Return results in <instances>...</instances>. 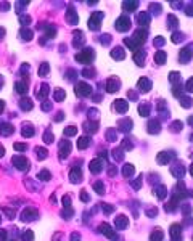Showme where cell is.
I'll return each instance as SVG.
<instances>
[{
    "mask_svg": "<svg viewBox=\"0 0 193 241\" xmlns=\"http://www.w3.org/2000/svg\"><path fill=\"white\" fill-rule=\"evenodd\" d=\"M164 43H166V40H164L162 37H156V39L153 40V45H154V47H158V48H159V47H162Z\"/></svg>",
    "mask_w": 193,
    "mask_h": 241,
    "instance_id": "36",
    "label": "cell"
},
{
    "mask_svg": "<svg viewBox=\"0 0 193 241\" xmlns=\"http://www.w3.org/2000/svg\"><path fill=\"white\" fill-rule=\"evenodd\" d=\"M191 105H193V100H191V98H188V97H187V98H185V97H182V106H183V108H190Z\"/></svg>",
    "mask_w": 193,
    "mask_h": 241,
    "instance_id": "34",
    "label": "cell"
},
{
    "mask_svg": "<svg viewBox=\"0 0 193 241\" xmlns=\"http://www.w3.org/2000/svg\"><path fill=\"white\" fill-rule=\"evenodd\" d=\"M66 21L69 24H73V26H76L77 23H79V16H77V13L74 11V8H69V10L66 11Z\"/></svg>",
    "mask_w": 193,
    "mask_h": 241,
    "instance_id": "12",
    "label": "cell"
},
{
    "mask_svg": "<svg viewBox=\"0 0 193 241\" xmlns=\"http://www.w3.org/2000/svg\"><path fill=\"white\" fill-rule=\"evenodd\" d=\"M48 93H50V87H48L47 84H42V85H40V92L37 93V97H39V98H44V97H47Z\"/></svg>",
    "mask_w": 193,
    "mask_h": 241,
    "instance_id": "24",
    "label": "cell"
},
{
    "mask_svg": "<svg viewBox=\"0 0 193 241\" xmlns=\"http://www.w3.org/2000/svg\"><path fill=\"white\" fill-rule=\"evenodd\" d=\"M119 89H121V79L116 77V76H110L108 80H106V92L114 93V92H118Z\"/></svg>",
    "mask_w": 193,
    "mask_h": 241,
    "instance_id": "4",
    "label": "cell"
},
{
    "mask_svg": "<svg viewBox=\"0 0 193 241\" xmlns=\"http://www.w3.org/2000/svg\"><path fill=\"white\" fill-rule=\"evenodd\" d=\"M171 7H172V8H182V7H183V3H182V2H176V3H174V2H172V3H171Z\"/></svg>",
    "mask_w": 193,
    "mask_h": 241,
    "instance_id": "42",
    "label": "cell"
},
{
    "mask_svg": "<svg viewBox=\"0 0 193 241\" xmlns=\"http://www.w3.org/2000/svg\"><path fill=\"white\" fill-rule=\"evenodd\" d=\"M55 100L56 101H63L64 100V97H66V92L63 90V89H58V90H55Z\"/></svg>",
    "mask_w": 193,
    "mask_h": 241,
    "instance_id": "25",
    "label": "cell"
},
{
    "mask_svg": "<svg viewBox=\"0 0 193 241\" xmlns=\"http://www.w3.org/2000/svg\"><path fill=\"white\" fill-rule=\"evenodd\" d=\"M2 109H3V100H0V113H2Z\"/></svg>",
    "mask_w": 193,
    "mask_h": 241,
    "instance_id": "46",
    "label": "cell"
},
{
    "mask_svg": "<svg viewBox=\"0 0 193 241\" xmlns=\"http://www.w3.org/2000/svg\"><path fill=\"white\" fill-rule=\"evenodd\" d=\"M48 72H50V64H48V63H42L40 68H39V76L44 77V76H47Z\"/></svg>",
    "mask_w": 193,
    "mask_h": 241,
    "instance_id": "23",
    "label": "cell"
},
{
    "mask_svg": "<svg viewBox=\"0 0 193 241\" xmlns=\"http://www.w3.org/2000/svg\"><path fill=\"white\" fill-rule=\"evenodd\" d=\"M82 76L84 77H93L95 76V69L93 68H84L82 69Z\"/></svg>",
    "mask_w": 193,
    "mask_h": 241,
    "instance_id": "32",
    "label": "cell"
},
{
    "mask_svg": "<svg viewBox=\"0 0 193 241\" xmlns=\"http://www.w3.org/2000/svg\"><path fill=\"white\" fill-rule=\"evenodd\" d=\"M93 57H95V53L92 48H84L81 53L76 55V61H79L82 64H90L93 61Z\"/></svg>",
    "mask_w": 193,
    "mask_h": 241,
    "instance_id": "1",
    "label": "cell"
},
{
    "mask_svg": "<svg viewBox=\"0 0 193 241\" xmlns=\"http://www.w3.org/2000/svg\"><path fill=\"white\" fill-rule=\"evenodd\" d=\"M147 37H148V29H147V27H140V29H137V31L134 32L132 39L137 42L139 45H142L145 40H147Z\"/></svg>",
    "mask_w": 193,
    "mask_h": 241,
    "instance_id": "7",
    "label": "cell"
},
{
    "mask_svg": "<svg viewBox=\"0 0 193 241\" xmlns=\"http://www.w3.org/2000/svg\"><path fill=\"white\" fill-rule=\"evenodd\" d=\"M166 58H167V55H166V52H162V50H158L156 53H154V61H156L158 64H164V63H166Z\"/></svg>",
    "mask_w": 193,
    "mask_h": 241,
    "instance_id": "19",
    "label": "cell"
},
{
    "mask_svg": "<svg viewBox=\"0 0 193 241\" xmlns=\"http://www.w3.org/2000/svg\"><path fill=\"white\" fill-rule=\"evenodd\" d=\"M50 108H52V105H50V103H48V101H45V103H42V109L48 111V109H50Z\"/></svg>",
    "mask_w": 193,
    "mask_h": 241,
    "instance_id": "43",
    "label": "cell"
},
{
    "mask_svg": "<svg viewBox=\"0 0 193 241\" xmlns=\"http://www.w3.org/2000/svg\"><path fill=\"white\" fill-rule=\"evenodd\" d=\"M127 95H129V98H130V100H137V98H139V95L135 93L134 90H129V93H127Z\"/></svg>",
    "mask_w": 193,
    "mask_h": 241,
    "instance_id": "41",
    "label": "cell"
},
{
    "mask_svg": "<svg viewBox=\"0 0 193 241\" xmlns=\"http://www.w3.org/2000/svg\"><path fill=\"white\" fill-rule=\"evenodd\" d=\"M42 29H44L45 37H55V34H56L55 26H50V24H45V27H42Z\"/></svg>",
    "mask_w": 193,
    "mask_h": 241,
    "instance_id": "22",
    "label": "cell"
},
{
    "mask_svg": "<svg viewBox=\"0 0 193 241\" xmlns=\"http://www.w3.org/2000/svg\"><path fill=\"white\" fill-rule=\"evenodd\" d=\"M148 10H150L153 15H159V11L162 10V8H161V5H159V3H150Z\"/></svg>",
    "mask_w": 193,
    "mask_h": 241,
    "instance_id": "28",
    "label": "cell"
},
{
    "mask_svg": "<svg viewBox=\"0 0 193 241\" xmlns=\"http://www.w3.org/2000/svg\"><path fill=\"white\" fill-rule=\"evenodd\" d=\"M74 39H73V47H76V48H81L82 45L85 43V35H84V32L82 31H74Z\"/></svg>",
    "mask_w": 193,
    "mask_h": 241,
    "instance_id": "8",
    "label": "cell"
},
{
    "mask_svg": "<svg viewBox=\"0 0 193 241\" xmlns=\"http://www.w3.org/2000/svg\"><path fill=\"white\" fill-rule=\"evenodd\" d=\"M150 21H151V16H150L148 11H140V13L137 15V23L142 24L143 27H145V26H148Z\"/></svg>",
    "mask_w": 193,
    "mask_h": 241,
    "instance_id": "11",
    "label": "cell"
},
{
    "mask_svg": "<svg viewBox=\"0 0 193 241\" xmlns=\"http://www.w3.org/2000/svg\"><path fill=\"white\" fill-rule=\"evenodd\" d=\"M19 105H21V108L23 109H31L32 108V100H29V98H24V100H21V101H19Z\"/></svg>",
    "mask_w": 193,
    "mask_h": 241,
    "instance_id": "27",
    "label": "cell"
},
{
    "mask_svg": "<svg viewBox=\"0 0 193 241\" xmlns=\"http://www.w3.org/2000/svg\"><path fill=\"white\" fill-rule=\"evenodd\" d=\"M19 37H23V40H31L34 37V32H32V29H29V27H21V29H19Z\"/></svg>",
    "mask_w": 193,
    "mask_h": 241,
    "instance_id": "14",
    "label": "cell"
},
{
    "mask_svg": "<svg viewBox=\"0 0 193 241\" xmlns=\"http://www.w3.org/2000/svg\"><path fill=\"white\" fill-rule=\"evenodd\" d=\"M114 26H116V31H119V32H127V31L130 29V20H129V16H127V15L119 16Z\"/></svg>",
    "mask_w": 193,
    "mask_h": 241,
    "instance_id": "3",
    "label": "cell"
},
{
    "mask_svg": "<svg viewBox=\"0 0 193 241\" xmlns=\"http://www.w3.org/2000/svg\"><path fill=\"white\" fill-rule=\"evenodd\" d=\"M171 40H172V43H182L183 40H185V34H183V32H179V31H174Z\"/></svg>",
    "mask_w": 193,
    "mask_h": 241,
    "instance_id": "17",
    "label": "cell"
},
{
    "mask_svg": "<svg viewBox=\"0 0 193 241\" xmlns=\"http://www.w3.org/2000/svg\"><path fill=\"white\" fill-rule=\"evenodd\" d=\"M172 93L176 95V97H182L183 95V87L182 85H176V87L172 89Z\"/></svg>",
    "mask_w": 193,
    "mask_h": 241,
    "instance_id": "33",
    "label": "cell"
},
{
    "mask_svg": "<svg viewBox=\"0 0 193 241\" xmlns=\"http://www.w3.org/2000/svg\"><path fill=\"white\" fill-rule=\"evenodd\" d=\"M87 145H89V138H81L79 146H81V148H84V146H87Z\"/></svg>",
    "mask_w": 193,
    "mask_h": 241,
    "instance_id": "40",
    "label": "cell"
},
{
    "mask_svg": "<svg viewBox=\"0 0 193 241\" xmlns=\"http://www.w3.org/2000/svg\"><path fill=\"white\" fill-rule=\"evenodd\" d=\"M103 13L101 11H96L90 16V20H89V29L90 31H100V27H101V21H103Z\"/></svg>",
    "mask_w": 193,
    "mask_h": 241,
    "instance_id": "2",
    "label": "cell"
},
{
    "mask_svg": "<svg viewBox=\"0 0 193 241\" xmlns=\"http://www.w3.org/2000/svg\"><path fill=\"white\" fill-rule=\"evenodd\" d=\"M145 57H147V52L142 50V48L134 52V61L137 63V66H140V68L145 66Z\"/></svg>",
    "mask_w": 193,
    "mask_h": 241,
    "instance_id": "9",
    "label": "cell"
},
{
    "mask_svg": "<svg viewBox=\"0 0 193 241\" xmlns=\"http://www.w3.org/2000/svg\"><path fill=\"white\" fill-rule=\"evenodd\" d=\"M15 5H16V10H18V13H21V10H23V8H26V7L29 5V2H16Z\"/></svg>",
    "mask_w": 193,
    "mask_h": 241,
    "instance_id": "37",
    "label": "cell"
},
{
    "mask_svg": "<svg viewBox=\"0 0 193 241\" xmlns=\"http://www.w3.org/2000/svg\"><path fill=\"white\" fill-rule=\"evenodd\" d=\"M188 122H190V124H193V117H190V119H188Z\"/></svg>",
    "mask_w": 193,
    "mask_h": 241,
    "instance_id": "48",
    "label": "cell"
},
{
    "mask_svg": "<svg viewBox=\"0 0 193 241\" xmlns=\"http://www.w3.org/2000/svg\"><path fill=\"white\" fill-rule=\"evenodd\" d=\"M76 74H77L76 69H68V71H66V79H68V80H74V79H76Z\"/></svg>",
    "mask_w": 193,
    "mask_h": 241,
    "instance_id": "35",
    "label": "cell"
},
{
    "mask_svg": "<svg viewBox=\"0 0 193 241\" xmlns=\"http://www.w3.org/2000/svg\"><path fill=\"white\" fill-rule=\"evenodd\" d=\"M169 80L172 82V84H177V82L180 80V72H177V71L174 72V71H172V72L169 74Z\"/></svg>",
    "mask_w": 193,
    "mask_h": 241,
    "instance_id": "31",
    "label": "cell"
},
{
    "mask_svg": "<svg viewBox=\"0 0 193 241\" xmlns=\"http://www.w3.org/2000/svg\"><path fill=\"white\" fill-rule=\"evenodd\" d=\"M124 43H125V47H129V48L134 50V52H135V50H139V47H140V45L132 39V37H125V39H124Z\"/></svg>",
    "mask_w": 193,
    "mask_h": 241,
    "instance_id": "21",
    "label": "cell"
},
{
    "mask_svg": "<svg viewBox=\"0 0 193 241\" xmlns=\"http://www.w3.org/2000/svg\"><path fill=\"white\" fill-rule=\"evenodd\" d=\"M2 87H3V77L0 76V89H2Z\"/></svg>",
    "mask_w": 193,
    "mask_h": 241,
    "instance_id": "47",
    "label": "cell"
},
{
    "mask_svg": "<svg viewBox=\"0 0 193 241\" xmlns=\"http://www.w3.org/2000/svg\"><path fill=\"white\" fill-rule=\"evenodd\" d=\"M185 89H187L188 92H191V93H193V77H190V79L187 80V84H185Z\"/></svg>",
    "mask_w": 193,
    "mask_h": 241,
    "instance_id": "38",
    "label": "cell"
},
{
    "mask_svg": "<svg viewBox=\"0 0 193 241\" xmlns=\"http://www.w3.org/2000/svg\"><path fill=\"white\" fill-rule=\"evenodd\" d=\"M139 113H140L142 116H148V113H150V105H148V103H142L140 108H139Z\"/></svg>",
    "mask_w": 193,
    "mask_h": 241,
    "instance_id": "29",
    "label": "cell"
},
{
    "mask_svg": "<svg viewBox=\"0 0 193 241\" xmlns=\"http://www.w3.org/2000/svg\"><path fill=\"white\" fill-rule=\"evenodd\" d=\"M191 57H193V43L188 45V47H183V48L180 50V53H179V61H180L182 64H187V63L191 60Z\"/></svg>",
    "mask_w": 193,
    "mask_h": 241,
    "instance_id": "6",
    "label": "cell"
},
{
    "mask_svg": "<svg viewBox=\"0 0 193 241\" xmlns=\"http://www.w3.org/2000/svg\"><path fill=\"white\" fill-rule=\"evenodd\" d=\"M100 42H101V45L108 47V45L111 43V35H110V34H103V35L100 37Z\"/></svg>",
    "mask_w": 193,
    "mask_h": 241,
    "instance_id": "30",
    "label": "cell"
},
{
    "mask_svg": "<svg viewBox=\"0 0 193 241\" xmlns=\"http://www.w3.org/2000/svg\"><path fill=\"white\" fill-rule=\"evenodd\" d=\"M15 89L18 93H26L27 92V80H19L15 84Z\"/></svg>",
    "mask_w": 193,
    "mask_h": 241,
    "instance_id": "20",
    "label": "cell"
},
{
    "mask_svg": "<svg viewBox=\"0 0 193 241\" xmlns=\"http://www.w3.org/2000/svg\"><path fill=\"white\" fill-rule=\"evenodd\" d=\"M92 93V87L87 82H77L76 84V95L77 97H89Z\"/></svg>",
    "mask_w": 193,
    "mask_h": 241,
    "instance_id": "5",
    "label": "cell"
},
{
    "mask_svg": "<svg viewBox=\"0 0 193 241\" xmlns=\"http://www.w3.org/2000/svg\"><path fill=\"white\" fill-rule=\"evenodd\" d=\"M151 80L148 79V77H140L139 79V82H137V87L140 89V92H148V90H151Z\"/></svg>",
    "mask_w": 193,
    "mask_h": 241,
    "instance_id": "10",
    "label": "cell"
},
{
    "mask_svg": "<svg viewBox=\"0 0 193 241\" xmlns=\"http://www.w3.org/2000/svg\"><path fill=\"white\" fill-rule=\"evenodd\" d=\"M110 55H111V58H113V60H118V61L125 58V52H124L122 47H114V48L111 50Z\"/></svg>",
    "mask_w": 193,
    "mask_h": 241,
    "instance_id": "13",
    "label": "cell"
},
{
    "mask_svg": "<svg viewBox=\"0 0 193 241\" xmlns=\"http://www.w3.org/2000/svg\"><path fill=\"white\" fill-rule=\"evenodd\" d=\"M177 26H179V20H177L174 15H169V16H167V27L174 32V31L177 29Z\"/></svg>",
    "mask_w": 193,
    "mask_h": 241,
    "instance_id": "18",
    "label": "cell"
},
{
    "mask_svg": "<svg viewBox=\"0 0 193 241\" xmlns=\"http://www.w3.org/2000/svg\"><path fill=\"white\" fill-rule=\"evenodd\" d=\"M3 37H5V29H3V27H0V40H2Z\"/></svg>",
    "mask_w": 193,
    "mask_h": 241,
    "instance_id": "44",
    "label": "cell"
},
{
    "mask_svg": "<svg viewBox=\"0 0 193 241\" xmlns=\"http://www.w3.org/2000/svg\"><path fill=\"white\" fill-rule=\"evenodd\" d=\"M74 132H76V129H74V127H71V129H66V134H71V135H73Z\"/></svg>",
    "mask_w": 193,
    "mask_h": 241,
    "instance_id": "45",
    "label": "cell"
},
{
    "mask_svg": "<svg viewBox=\"0 0 193 241\" xmlns=\"http://www.w3.org/2000/svg\"><path fill=\"white\" fill-rule=\"evenodd\" d=\"M113 106H114L116 111H119V113H124V111H127V101H125V100H116Z\"/></svg>",
    "mask_w": 193,
    "mask_h": 241,
    "instance_id": "16",
    "label": "cell"
},
{
    "mask_svg": "<svg viewBox=\"0 0 193 241\" xmlns=\"http://www.w3.org/2000/svg\"><path fill=\"white\" fill-rule=\"evenodd\" d=\"M139 7V2H135V0H134V2H129V0H125V2H122V10L124 11H135V8H137Z\"/></svg>",
    "mask_w": 193,
    "mask_h": 241,
    "instance_id": "15",
    "label": "cell"
},
{
    "mask_svg": "<svg viewBox=\"0 0 193 241\" xmlns=\"http://www.w3.org/2000/svg\"><path fill=\"white\" fill-rule=\"evenodd\" d=\"M185 15L193 16V3H188V5L185 7Z\"/></svg>",
    "mask_w": 193,
    "mask_h": 241,
    "instance_id": "39",
    "label": "cell"
},
{
    "mask_svg": "<svg viewBox=\"0 0 193 241\" xmlns=\"http://www.w3.org/2000/svg\"><path fill=\"white\" fill-rule=\"evenodd\" d=\"M19 23H21V24L26 27L27 24H31V23H32V18H31V16H27V15H19Z\"/></svg>",
    "mask_w": 193,
    "mask_h": 241,
    "instance_id": "26",
    "label": "cell"
}]
</instances>
